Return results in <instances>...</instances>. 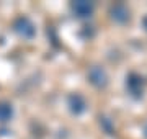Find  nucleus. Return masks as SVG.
I'll return each instance as SVG.
<instances>
[{
    "label": "nucleus",
    "mask_w": 147,
    "mask_h": 139,
    "mask_svg": "<svg viewBox=\"0 0 147 139\" xmlns=\"http://www.w3.org/2000/svg\"><path fill=\"white\" fill-rule=\"evenodd\" d=\"M13 28H15V31L20 34V36L26 38V39H30V38L34 36V33H36V30H34V26H33V23L28 20V18H18L15 22V25H13Z\"/></svg>",
    "instance_id": "obj_1"
},
{
    "label": "nucleus",
    "mask_w": 147,
    "mask_h": 139,
    "mask_svg": "<svg viewBox=\"0 0 147 139\" xmlns=\"http://www.w3.org/2000/svg\"><path fill=\"white\" fill-rule=\"evenodd\" d=\"M72 10L74 13L80 18L84 16H90L92 11H93V3L92 2H85V0H80V2H74L72 3Z\"/></svg>",
    "instance_id": "obj_2"
},
{
    "label": "nucleus",
    "mask_w": 147,
    "mask_h": 139,
    "mask_svg": "<svg viewBox=\"0 0 147 139\" xmlns=\"http://www.w3.org/2000/svg\"><path fill=\"white\" fill-rule=\"evenodd\" d=\"M88 77H90V80H92V84H95L96 87H105L106 85V74L101 67H93V69H90Z\"/></svg>",
    "instance_id": "obj_3"
},
{
    "label": "nucleus",
    "mask_w": 147,
    "mask_h": 139,
    "mask_svg": "<svg viewBox=\"0 0 147 139\" xmlns=\"http://www.w3.org/2000/svg\"><path fill=\"white\" fill-rule=\"evenodd\" d=\"M111 13H113V18H115L116 22H126L127 20V8L124 5H115V8L111 10Z\"/></svg>",
    "instance_id": "obj_4"
},
{
    "label": "nucleus",
    "mask_w": 147,
    "mask_h": 139,
    "mask_svg": "<svg viewBox=\"0 0 147 139\" xmlns=\"http://www.w3.org/2000/svg\"><path fill=\"white\" fill-rule=\"evenodd\" d=\"M70 107H72V111H75V113L84 111V108H85L84 98L80 95H72L70 96Z\"/></svg>",
    "instance_id": "obj_5"
},
{
    "label": "nucleus",
    "mask_w": 147,
    "mask_h": 139,
    "mask_svg": "<svg viewBox=\"0 0 147 139\" xmlns=\"http://www.w3.org/2000/svg\"><path fill=\"white\" fill-rule=\"evenodd\" d=\"M13 115V110L8 103H0V121H8Z\"/></svg>",
    "instance_id": "obj_6"
},
{
    "label": "nucleus",
    "mask_w": 147,
    "mask_h": 139,
    "mask_svg": "<svg viewBox=\"0 0 147 139\" xmlns=\"http://www.w3.org/2000/svg\"><path fill=\"white\" fill-rule=\"evenodd\" d=\"M146 134H147V126H146Z\"/></svg>",
    "instance_id": "obj_7"
}]
</instances>
